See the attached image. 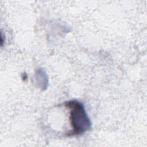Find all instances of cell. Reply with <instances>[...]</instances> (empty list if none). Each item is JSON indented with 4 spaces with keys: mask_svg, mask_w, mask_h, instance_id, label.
I'll return each instance as SVG.
<instances>
[{
    "mask_svg": "<svg viewBox=\"0 0 147 147\" xmlns=\"http://www.w3.org/2000/svg\"><path fill=\"white\" fill-rule=\"evenodd\" d=\"M64 105L69 110L71 130L66 133L68 136L82 134L91 128V120L87 115L84 105L80 102L70 100L65 102Z\"/></svg>",
    "mask_w": 147,
    "mask_h": 147,
    "instance_id": "1",
    "label": "cell"
}]
</instances>
